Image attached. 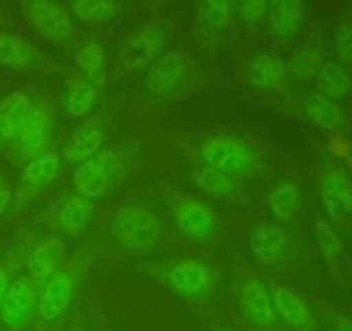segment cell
<instances>
[{
    "label": "cell",
    "mask_w": 352,
    "mask_h": 331,
    "mask_svg": "<svg viewBox=\"0 0 352 331\" xmlns=\"http://www.w3.org/2000/svg\"><path fill=\"white\" fill-rule=\"evenodd\" d=\"M96 207L88 198L73 195L64 202L59 212V222L66 231H80L92 221Z\"/></svg>",
    "instance_id": "44dd1931"
},
{
    "label": "cell",
    "mask_w": 352,
    "mask_h": 331,
    "mask_svg": "<svg viewBox=\"0 0 352 331\" xmlns=\"http://www.w3.org/2000/svg\"><path fill=\"white\" fill-rule=\"evenodd\" d=\"M299 204V190L296 185H280L270 194L268 205L273 214L282 221H290Z\"/></svg>",
    "instance_id": "484cf974"
},
{
    "label": "cell",
    "mask_w": 352,
    "mask_h": 331,
    "mask_svg": "<svg viewBox=\"0 0 352 331\" xmlns=\"http://www.w3.org/2000/svg\"><path fill=\"white\" fill-rule=\"evenodd\" d=\"M162 45V42H159V38L155 36L154 30L147 28L145 32H142L133 42L126 43V47L121 52L123 57V64L126 67H138L144 66L148 59L154 57V54L157 52L159 47Z\"/></svg>",
    "instance_id": "7402d4cb"
},
{
    "label": "cell",
    "mask_w": 352,
    "mask_h": 331,
    "mask_svg": "<svg viewBox=\"0 0 352 331\" xmlns=\"http://www.w3.org/2000/svg\"><path fill=\"white\" fill-rule=\"evenodd\" d=\"M118 168V157L111 148L99 150L81 162L73 174V188L80 197L97 198L107 190Z\"/></svg>",
    "instance_id": "7a4b0ae2"
},
{
    "label": "cell",
    "mask_w": 352,
    "mask_h": 331,
    "mask_svg": "<svg viewBox=\"0 0 352 331\" xmlns=\"http://www.w3.org/2000/svg\"><path fill=\"white\" fill-rule=\"evenodd\" d=\"M73 276L67 271L56 273L43 288L38 300L40 316L45 321H54L66 310L73 295Z\"/></svg>",
    "instance_id": "9c48e42d"
},
{
    "label": "cell",
    "mask_w": 352,
    "mask_h": 331,
    "mask_svg": "<svg viewBox=\"0 0 352 331\" xmlns=\"http://www.w3.org/2000/svg\"><path fill=\"white\" fill-rule=\"evenodd\" d=\"M204 161L225 174H243L252 166L249 148L233 135H212L204 144Z\"/></svg>",
    "instance_id": "3957f363"
},
{
    "label": "cell",
    "mask_w": 352,
    "mask_h": 331,
    "mask_svg": "<svg viewBox=\"0 0 352 331\" xmlns=\"http://www.w3.org/2000/svg\"><path fill=\"white\" fill-rule=\"evenodd\" d=\"M104 60V52L102 47L97 42H90L87 45L81 47L80 50L74 56V62H76L78 67L85 71L88 74H94L99 71V67L102 66Z\"/></svg>",
    "instance_id": "d6a6232c"
},
{
    "label": "cell",
    "mask_w": 352,
    "mask_h": 331,
    "mask_svg": "<svg viewBox=\"0 0 352 331\" xmlns=\"http://www.w3.org/2000/svg\"><path fill=\"white\" fill-rule=\"evenodd\" d=\"M195 183L208 194L219 195V197L228 195L233 190V181L225 173L214 170V168H209V166L195 176Z\"/></svg>",
    "instance_id": "4dcf8cb0"
},
{
    "label": "cell",
    "mask_w": 352,
    "mask_h": 331,
    "mask_svg": "<svg viewBox=\"0 0 352 331\" xmlns=\"http://www.w3.org/2000/svg\"><path fill=\"white\" fill-rule=\"evenodd\" d=\"M9 290V271L6 268L0 266V307H2V302H4V297Z\"/></svg>",
    "instance_id": "d590c367"
},
{
    "label": "cell",
    "mask_w": 352,
    "mask_h": 331,
    "mask_svg": "<svg viewBox=\"0 0 352 331\" xmlns=\"http://www.w3.org/2000/svg\"><path fill=\"white\" fill-rule=\"evenodd\" d=\"M9 198H11V190H9V187L4 181H0V216L4 214L6 207L9 204Z\"/></svg>",
    "instance_id": "8d00e7d4"
},
{
    "label": "cell",
    "mask_w": 352,
    "mask_h": 331,
    "mask_svg": "<svg viewBox=\"0 0 352 331\" xmlns=\"http://www.w3.org/2000/svg\"><path fill=\"white\" fill-rule=\"evenodd\" d=\"M97 99V87L94 81H78L67 97V109L71 116H83L92 109Z\"/></svg>",
    "instance_id": "4316f807"
},
{
    "label": "cell",
    "mask_w": 352,
    "mask_h": 331,
    "mask_svg": "<svg viewBox=\"0 0 352 331\" xmlns=\"http://www.w3.org/2000/svg\"><path fill=\"white\" fill-rule=\"evenodd\" d=\"M285 76V64L270 54H259L250 62L247 78L257 89H272Z\"/></svg>",
    "instance_id": "d6986e66"
},
{
    "label": "cell",
    "mask_w": 352,
    "mask_h": 331,
    "mask_svg": "<svg viewBox=\"0 0 352 331\" xmlns=\"http://www.w3.org/2000/svg\"><path fill=\"white\" fill-rule=\"evenodd\" d=\"M113 235L128 249H147L159 235V222L142 205L123 207L113 218Z\"/></svg>",
    "instance_id": "6da1fadb"
},
{
    "label": "cell",
    "mask_w": 352,
    "mask_h": 331,
    "mask_svg": "<svg viewBox=\"0 0 352 331\" xmlns=\"http://www.w3.org/2000/svg\"><path fill=\"white\" fill-rule=\"evenodd\" d=\"M184 60L178 52H168L152 66L147 74V87L152 93H166L180 81Z\"/></svg>",
    "instance_id": "9a60e30c"
},
{
    "label": "cell",
    "mask_w": 352,
    "mask_h": 331,
    "mask_svg": "<svg viewBox=\"0 0 352 331\" xmlns=\"http://www.w3.org/2000/svg\"><path fill=\"white\" fill-rule=\"evenodd\" d=\"M285 242L287 238L283 229H280L278 226L264 225L257 228L250 236V249L261 262L270 264L280 258Z\"/></svg>",
    "instance_id": "e0dca14e"
},
{
    "label": "cell",
    "mask_w": 352,
    "mask_h": 331,
    "mask_svg": "<svg viewBox=\"0 0 352 331\" xmlns=\"http://www.w3.org/2000/svg\"><path fill=\"white\" fill-rule=\"evenodd\" d=\"M306 107L307 113L314 117V121L321 128H327V130H333V128H337L344 121L342 107L337 106L333 100H330L320 92L311 93L306 102Z\"/></svg>",
    "instance_id": "603a6c76"
},
{
    "label": "cell",
    "mask_w": 352,
    "mask_h": 331,
    "mask_svg": "<svg viewBox=\"0 0 352 331\" xmlns=\"http://www.w3.org/2000/svg\"><path fill=\"white\" fill-rule=\"evenodd\" d=\"M240 14L247 23H261L263 16L266 14V2L264 0H250L240 8Z\"/></svg>",
    "instance_id": "e575fe53"
},
{
    "label": "cell",
    "mask_w": 352,
    "mask_h": 331,
    "mask_svg": "<svg viewBox=\"0 0 352 331\" xmlns=\"http://www.w3.org/2000/svg\"><path fill=\"white\" fill-rule=\"evenodd\" d=\"M304 5L299 0H275L270 9V23L275 38L287 40L302 21Z\"/></svg>",
    "instance_id": "2e32d148"
},
{
    "label": "cell",
    "mask_w": 352,
    "mask_h": 331,
    "mask_svg": "<svg viewBox=\"0 0 352 331\" xmlns=\"http://www.w3.org/2000/svg\"><path fill=\"white\" fill-rule=\"evenodd\" d=\"M275 306L280 316L289 326L297 331H316L318 324L309 314L307 307L304 306L302 299L297 297L292 290L285 286H276L275 290Z\"/></svg>",
    "instance_id": "8fae6325"
},
{
    "label": "cell",
    "mask_w": 352,
    "mask_h": 331,
    "mask_svg": "<svg viewBox=\"0 0 352 331\" xmlns=\"http://www.w3.org/2000/svg\"><path fill=\"white\" fill-rule=\"evenodd\" d=\"M321 198L328 216L340 225L345 216L352 214V185L340 170L328 164L321 180Z\"/></svg>",
    "instance_id": "277c9868"
},
{
    "label": "cell",
    "mask_w": 352,
    "mask_h": 331,
    "mask_svg": "<svg viewBox=\"0 0 352 331\" xmlns=\"http://www.w3.org/2000/svg\"><path fill=\"white\" fill-rule=\"evenodd\" d=\"M104 140V124L99 117L85 121L74 130L64 147V159L69 162H85L99 152Z\"/></svg>",
    "instance_id": "ba28073f"
},
{
    "label": "cell",
    "mask_w": 352,
    "mask_h": 331,
    "mask_svg": "<svg viewBox=\"0 0 352 331\" xmlns=\"http://www.w3.org/2000/svg\"><path fill=\"white\" fill-rule=\"evenodd\" d=\"M214 228V214L199 201H185L178 207V229L188 240H204Z\"/></svg>",
    "instance_id": "30bf717a"
},
{
    "label": "cell",
    "mask_w": 352,
    "mask_h": 331,
    "mask_svg": "<svg viewBox=\"0 0 352 331\" xmlns=\"http://www.w3.org/2000/svg\"><path fill=\"white\" fill-rule=\"evenodd\" d=\"M26 16L35 30L50 40H63L73 32V25L66 9L57 2L36 0L32 4H26Z\"/></svg>",
    "instance_id": "5b68a950"
},
{
    "label": "cell",
    "mask_w": 352,
    "mask_h": 331,
    "mask_svg": "<svg viewBox=\"0 0 352 331\" xmlns=\"http://www.w3.org/2000/svg\"><path fill=\"white\" fill-rule=\"evenodd\" d=\"M335 331H352L351 317H338L337 323H335Z\"/></svg>",
    "instance_id": "74e56055"
},
{
    "label": "cell",
    "mask_w": 352,
    "mask_h": 331,
    "mask_svg": "<svg viewBox=\"0 0 352 331\" xmlns=\"http://www.w3.org/2000/svg\"><path fill=\"white\" fill-rule=\"evenodd\" d=\"M314 236H316L318 245H320L328 264H337L342 255V243L338 240L337 233L333 231V228L323 219H318L316 226H314Z\"/></svg>",
    "instance_id": "f1b7e54d"
},
{
    "label": "cell",
    "mask_w": 352,
    "mask_h": 331,
    "mask_svg": "<svg viewBox=\"0 0 352 331\" xmlns=\"http://www.w3.org/2000/svg\"><path fill=\"white\" fill-rule=\"evenodd\" d=\"M33 50L19 36L0 35V64L25 67L32 60Z\"/></svg>",
    "instance_id": "d4e9b609"
},
{
    "label": "cell",
    "mask_w": 352,
    "mask_h": 331,
    "mask_svg": "<svg viewBox=\"0 0 352 331\" xmlns=\"http://www.w3.org/2000/svg\"><path fill=\"white\" fill-rule=\"evenodd\" d=\"M323 64V52L318 49L300 50L289 62V71L299 80H311L314 74H320Z\"/></svg>",
    "instance_id": "83f0119b"
},
{
    "label": "cell",
    "mask_w": 352,
    "mask_h": 331,
    "mask_svg": "<svg viewBox=\"0 0 352 331\" xmlns=\"http://www.w3.org/2000/svg\"><path fill=\"white\" fill-rule=\"evenodd\" d=\"M335 43L337 52L345 64H352V25L351 23H340L335 33Z\"/></svg>",
    "instance_id": "836d02e7"
},
{
    "label": "cell",
    "mask_w": 352,
    "mask_h": 331,
    "mask_svg": "<svg viewBox=\"0 0 352 331\" xmlns=\"http://www.w3.org/2000/svg\"><path fill=\"white\" fill-rule=\"evenodd\" d=\"M36 290L33 283L26 278H18L9 285L8 293L2 302V319L12 330H19L30 319L33 306H35Z\"/></svg>",
    "instance_id": "8992f818"
},
{
    "label": "cell",
    "mask_w": 352,
    "mask_h": 331,
    "mask_svg": "<svg viewBox=\"0 0 352 331\" xmlns=\"http://www.w3.org/2000/svg\"><path fill=\"white\" fill-rule=\"evenodd\" d=\"M59 171V157L56 152H43L26 164L23 170V181L30 188H42L56 178Z\"/></svg>",
    "instance_id": "ffe728a7"
},
{
    "label": "cell",
    "mask_w": 352,
    "mask_h": 331,
    "mask_svg": "<svg viewBox=\"0 0 352 331\" xmlns=\"http://www.w3.org/2000/svg\"><path fill=\"white\" fill-rule=\"evenodd\" d=\"M64 258V243L60 238H50L38 243L28 255V269L33 278L45 279L56 275Z\"/></svg>",
    "instance_id": "7c38bea8"
},
{
    "label": "cell",
    "mask_w": 352,
    "mask_h": 331,
    "mask_svg": "<svg viewBox=\"0 0 352 331\" xmlns=\"http://www.w3.org/2000/svg\"><path fill=\"white\" fill-rule=\"evenodd\" d=\"M242 314L249 321L257 324H270L273 321V307L268 293L256 279H250L243 285L240 295Z\"/></svg>",
    "instance_id": "5bb4252c"
},
{
    "label": "cell",
    "mask_w": 352,
    "mask_h": 331,
    "mask_svg": "<svg viewBox=\"0 0 352 331\" xmlns=\"http://www.w3.org/2000/svg\"><path fill=\"white\" fill-rule=\"evenodd\" d=\"M30 107L28 95L23 92L11 93L0 102V138L12 140L19 137Z\"/></svg>",
    "instance_id": "4fadbf2b"
},
{
    "label": "cell",
    "mask_w": 352,
    "mask_h": 331,
    "mask_svg": "<svg viewBox=\"0 0 352 331\" xmlns=\"http://www.w3.org/2000/svg\"><path fill=\"white\" fill-rule=\"evenodd\" d=\"M208 268L202 261H182L169 271V282L182 293H199L208 285Z\"/></svg>",
    "instance_id": "ac0fdd59"
},
{
    "label": "cell",
    "mask_w": 352,
    "mask_h": 331,
    "mask_svg": "<svg viewBox=\"0 0 352 331\" xmlns=\"http://www.w3.org/2000/svg\"><path fill=\"white\" fill-rule=\"evenodd\" d=\"M318 87H320L321 93L324 97L340 99L347 93L349 87H351V80H349L347 73L342 69V66L330 60V62L321 67L320 74H318Z\"/></svg>",
    "instance_id": "cb8c5ba5"
},
{
    "label": "cell",
    "mask_w": 352,
    "mask_h": 331,
    "mask_svg": "<svg viewBox=\"0 0 352 331\" xmlns=\"http://www.w3.org/2000/svg\"><path fill=\"white\" fill-rule=\"evenodd\" d=\"M50 111L47 106L36 104L30 107L19 133V150L25 157L33 159L45 148L50 137Z\"/></svg>",
    "instance_id": "52a82bcc"
},
{
    "label": "cell",
    "mask_w": 352,
    "mask_h": 331,
    "mask_svg": "<svg viewBox=\"0 0 352 331\" xmlns=\"http://www.w3.org/2000/svg\"><path fill=\"white\" fill-rule=\"evenodd\" d=\"M201 19L211 28H221L230 18V2L226 0H211L199 8Z\"/></svg>",
    "instance_id": "1f68e13d"
},
{
    "label": "cell",
    "mask_w": 352,
    "mask_h": 331,
    "mask_svg": "<svg viewBox=\"0 0 352 331\" xmlns=\"http://www.w3.org/2000/svg\"><path fill=\"white\" fill-rule=\"evenodd\" d=\"M73 11L83 21L99 23L113 16L114 4L107 0H76Z\"/></svg>",
    "instance_id": "f546056e"
}]
</instances>
